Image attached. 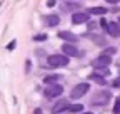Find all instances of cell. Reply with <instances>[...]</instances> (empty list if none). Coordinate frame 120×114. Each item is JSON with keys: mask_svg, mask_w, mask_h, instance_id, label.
<instances>
[{"mask_svg": "<svg viewBox=\"0 0 120 114\" xmlns=\"http://www.w3.org/2000/svg\"><path fill=\"white\" fill-rule=\"evenodd\" d=\"M64 92V87L60 84H49L47 87H45V91H43V94H45V97H58L60 94Z\"/></svg>", "mask_w": 120, "mask_h": 114, "instance_id": "1", "label": "cell"}, {"mask_svg": "<svg viewBox=\"0 0 120 114\" xmlns=\"http://www.w3.org/2000/svg\"><path fill=\"white\" fill-rule=\"evenodd\" d=\"M49 64L52 67H64L68 64V57L67 55H58V54H53L49 57Z\"/></svg>", "mask_w": 120, "mask_h": 114, "instance_id": "2", "label": "cell"}, {"mask_svg": "<svg viewBox=\"0 0 120 114\" xmlns=\"http://www.w3.org/2000/svg\"><path fill=\"white\" fill-rule=\"evenodd\" d=\"M90 89V84H87V82H80V84H77L75 87L72 89V92H70V97H73V99H77V97H82L83 94H87V91Z\"/></svg>", "mask_w": 120, "mask_h": 114, "instance_id": "3", "label": "cell"}, {"mask_svg": "<svg viewBox=\"0 0 120 114\" xmlns=\"http://www.w3.org/2000/svg\"><path fill=\"white\" fill-rule=\"evenodd\" d=\"M110 62H112L110 57L105 55V54H102L100 57H97V59L94 61V67H95V69H98V67H107V65H110Z\"/></svg>", "mask_w": 120, "mask_h": 114, "instance_id": "4", "label": "cell"}, {"mask_svg": "<svg viewBox=\"0 0 120 114\" xmlns=\"http://www.w3.org/2000/svg\"><path fill=\"white\" fill-rule=\"evenodd\" d=\"M85 22H88V15L87 13H82V12H77V13H73L72 15V24H85Z\"/></svg>", "mask_w": 120, "mask_h": 114, "instance_id": "5", "label": "cell"}, {"mask_svg": "<svg viewBox=\"0 0 120 114\" xmlns=\"http://www.w3.org/2000/svg\"><path fill=\"white\" fill-rule=\"evenodd\" d=\"M109 97H110V92H107V91H105V92H98V94H95V99L92 102L94 104H105L109 101Z\"/></svg>", "mask_w": 120, "mask_h": 114, "instance_id": "6", "label": "cell"}, {"mask_svg": "<svg viewBox=\"0 0 120 114\" xmlns=\"http://www.w3.org/2000/svg\"><path fill=\"white\" fill-rule=\"evenodd\" d=\"M58 37H60V39H64V40H67V42H70V44H73V42H77V40H79L75 34H72V32H67V30H62V32H58Z\"/></svg>", "mask_w": 120, "mask_h": 114, "instance_id": "7", "label": "cell"}, {"mask_svg": "<svg viewBox=\"0 0 120 114\" xmlns=\"http://www.w3.org/2000/svg\"><path fill=\"white\" fill-rule=\"evenodd\" d=\"M107 32H109V35H112V37H120V25L115 24V22L109 24V25H107Z\"/></svg>", "mask_w": 120, "mask_h": 114, "instance_id": "8", "label": "cell"}, {"mask_svg": "<svg viewBox=\"0 0 120 114\" xmlns=\"http://www.w3.org/2000/svg\"><path fill=\"white\" fill-rule=\"evenodd\" d=\"M62 50H64L65 55H72V57L77 55V49H75V45H72V44H64Z\"/></svg>", "mask_w": 120, "mask_h": 114, "instance_id": "9", "label": "cell"}, {"mask_svg": "<svg viewBox=\"0 0 120 114\" xmlns=\"http://www.w3.org/2000/svg\"><path fill=\"white\" fill-rule=\"evenodd\" d=\"M88 13H94V15H105V13H107V8L105 7H92V8H88Z\"/></svg>", "mask_w": 120, "mask_h": 114, "instance_id": "10", "label": "cell"}, {"mask_svg": "<svg viewBox=\"0 0 120 114\" xmlns=\"http://www.w3.org/2000/svg\"><path fill=\"white\" fill-rule=\"evenodd\" d=\"M58 22H60V17H58V15H53V13H52V15H47V25L55 27Z\"/></svg>", "mask_w": 120, "mask_h": 114, "instance_id": "11", "label": "cell"}, {"mask_svg": "<svg viewBox=\"0 0 120 114\" xmlns=\"http://www.w3.org/2000/svg\"><path fill=\"white\" fill-rule=\"evenodd\" d=\"M68 106H67V101H60V102H57L55 106H53V109H52V112H60L62 109H67Z\"/></svg>", "mask_w": 120, "mask_h": 114, "instance_id": "12", "label": "cell"}, {"mask_svg": "<svg viewBox=\"0 0 120 114\" xmlns=\"http://www.w3.org/2000/svg\"><path fill=\"white\" fill-rule=\"evenodd\" d=\"M90 79H92V81H95V82H98L100 86H103V84H105V79H103V76H100V74H97V72H94L92 76H90Z\"/></svg>", "mask_w": 120, "mask_h": 114, "instance_id": "13", "label": "cell"}, {"mask_svg": "<svg viewBox=\"0 0 120 114\" xmlns=\"http://www.w3.org/2000/svg\"><path fill=\"white\" fill-rule=\"evenodd\" d=\"M82 109H83L82 104H73V106H68L65 111H67V112H79V111H82Z\"/></svg>", "mask_w": 120, "mask_h": 114, "instance_id": "14", "label": "cell"}, {"mask_svg": "<svg viewBox=\"0 0 120 114\" xmlns=\"http://www.w3.org/2000/svg\"><path fill=\"white\" fill-rule=\"evenodd\" d=\"M113 114H120V97L115 99V104H113Z\"/></svg>", "mask_w": 120, "mask_h": 114, "instance_id": "15", "label": "cell"}, {"mask_svg": "<svg viewBox=\"0 0 120 114\" xmlns=\"http://www.w3.org/2000/svg\"><path fill=\"white\" fill-rule=\"evenodd\" d=\"M43 81H45V84H52V82L58 81V76H47V77H45Z\"/></svg>", "mask_w": 120, "mask_h": 114, "instance_id": "16", "label": "cell"}, {"mask_svg": "<svg viewBox=\"0 0 120 114\" xmlns=\"http://www.w3.org/2000/svg\"><path fill=\"white\" fill-rule=\"evenodd\" d=\"M97 74H102V76H109V70H107V67H98V69H97Z\"/></svg>", "mask_w": 120, "mask_h": 114, "instance_id": "17", "label": "cell"}, {"mask_svg": "<svg viewBox=\"0 0 120 114\" xmlns=\"http://www.w3.org/2000/svg\"><path fill=\"white\" fill-rule=\"evenodd\" d=\"M77 7H79L77 4H73V5H62L64 10H72V8H77Z\"/></svg>", "mask_w": 120, "mask_h": 114, "instance_id": "18", "label": "cell"}, {"mask_svg": "<svg viewBox=\"0 0 120 114\" xmlns=\"http://www.w3.org/2000/svg\"><path fill=\"white\" fill-rule=\"evenodd\" d=\"M115 52H117V49L115 47H110V49L105 50V55H110V54H115Z\"/></svg>", "mask_w": 120, "mask_h": 114, "instance_id": "19", "label": "cell"}, {"mask_svg": "<svg viewBox=\"0 0 120 114\" xmlns=\"http://www.w3.org/2000/svg\"><path fill=\"white\" fill-rule=\"evenodd\" d=\"M112 86H113V87H120V77H118V79H115V81L112 82Z\"/></svg>", "mask_w": 120, "mask_h": 114, "instance_id": "20", "label": "cell"}, {"mask_svg": "<svg viewBox=\"0 0 120 114\" xmlns=\"http://www.w3.org/2000/svg\"><path fill=\"white\" fill-rule=\"evenodd\" d=\"M45 39H47V35H37L35 37V40H45Z\"/></svg>", "mask_w": 120, "mask_h": 114, "instance_id": "21", "label": "cell"}, {"mask_svg": "<svg viewBox=\"0 0 120 114\" xmlns=\"http://www.w3.org/2000/svg\"><path fill=\"white\" fill-rule=\"evenodd\" d=\"M47 5H49V7H53V5H55V0H49Z\"/></svg>", "mask_w": 120, "mask_h": 114, "instance_id": "22", "label": "cell"}, {"mask_svg": "<svg viewBox=\"0 0 120 114\" xmlns=\"http://www.w3.org/2000/svg\"><path fill=\"white\" fill-rule=\"evenodd\" d=\"M109 4H118V0H107Z\"/></svg>", "mask_w": 120, "mask_h": 114, "instance_id": "23", "label": "cell"}, {"mask_svg": "<svg viewBox=\"0 0 120 114\" xmlns=\"http://www.w3.org/2000/svg\"><path fill=\"white\" fill-rule=\"evenodd\" d=\"M83 114H92V112H83Z\"/></svg>", "mask_w": 120, "mask_h": 114, "instance_id": "24", "label": "cell"}, {"mask_svg": "<svg viewBox=\"0 0 120 114\" xmlns=\"http://www.w3.org/2000/svg\"><path fill=\"white\" fill-rule=\"evenodd\" d=\"M118 22H120V17H118Z\"/></svg>", "mask_w": 120, "mask_h": 114, "instance_id": "25", "label": "cell"}]
</instances>
